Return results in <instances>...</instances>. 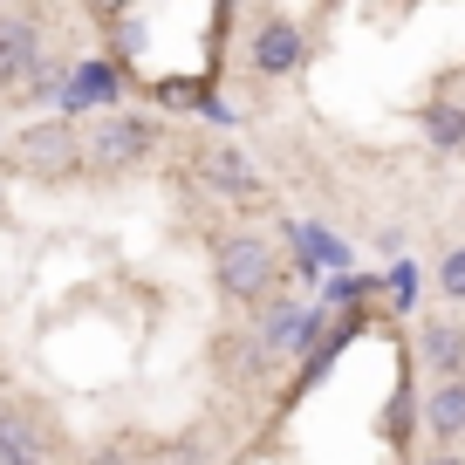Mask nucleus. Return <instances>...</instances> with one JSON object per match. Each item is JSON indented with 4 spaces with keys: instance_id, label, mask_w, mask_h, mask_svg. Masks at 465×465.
Returning a JSON list of instances; mask_svg holds the SVG:
<instances>
[{
    "instance_id": "1",
    "label": "nucleus",
    "mask_w": 465,
    "mask_h": 465,
    "mask_svg": "<svg viewBox=\"0 0 465 465\" xmlns=\"http://www.w3.org/2000/svg\"><path fill=\"white\" fill-rule=\"evenodd\" d=\"M213 281L226 302L240 308H261V302H281V253L267 232H226L213 247Z\"/></svg>"
},
{
    "instance_id": "2",
    "label": "nucleus",
    "mask_w": 465,
    "mask_h": 465,
    "mask_svg": "<svg viewBox=\"0 0 465 465\" xmlns=\"http://www.w3.org/2000/svg\"><path fill=\"white\" fill-rule=\"evenodd\" d=\"M151 151H158V124L151 116H96L83 137V164H96V172H131V164H144Z\"/></svg>"
},
{
    "instance_id": "3",
    "label": "nucleus",
    "mask_w": 465,
    "mask_h": 465,
    "mask_svg": "<svg viewBox=\"0 0 465 465\" xmlns=\"http://www.w3.org/2000/svg\"><path fill=\"white\" fill-rule=\"evenodd\" d=\"M42 83H48L42 28L21 15H0V89H42Z\"/></svg>"
},
{
    "instance_id": "4",
    "label": "nucleus",
    "mask_w": 465,
    "mask_h": 465,
    "mask_svg": "<svg viewBox=\"0 0 465 465\" xmlns=\"http://www.w3.org/2000/svg\"><path fill=\"white\" fill-rule=\"evenodd\" d=\"M15 158L21 172H69V164H83V137H75V124H28L15 137Z\"/></svg>"
},
{
    "instance_id": "5",
    "label": "nucleus",
    "mask_w": 465,
    "mask_h": 465,
    "mask_svg": "<svg viewBox=\"0 0 465 465\" xmlns=\"http://www.w3.org/2000/svg\"><path fill=\"white\" fill-rule=\"evenodd\" d=\"M55 438L28 404H0V465H48Z\"/></svg>"
},
{
    "instance_id": "6",
    "label": "nucleus",
    "mask_w": 465,
    "mask_h": 465,
    "mask_svg": "<svg viewBox=\"0 0 465 465\" xmlns=\"http://www.w3.org/2000/svg\"><path fill=\"white\" fill-rule=\"evenodd\" d=\"M308 62V35L294 28L288 15H267L261 28H253V69L261 75H294Z\"/></svg>"
},
{
    "instance_id": "7",
    "label": "nucleus",
    "mask_w": 465,
    "mask_h": 465,
    "mask_svg": "<svg viewBox=\"0 0 465 465\" xmlns=\"http://www.w3.org/2000/svg\"><path fill=\"white\" fill-rule=\"evenodd\" d=\"M192 164H199V178H205L213 192H232V199H261V178H253V164L240 158L232 144H205Z\"/></svg>"
},
{
    "instance_id": "8",
    "label": "nucleus",
    "mask_w": 465,
    "mask_h": 465,
    "mask_svg": "<svg viewBox=\"0 0 465 465\" xmlns=\"http://www.w3.org/2000/svg\"><path fill=\"white\" fill-rule=\"evenodd\" d=\"M418 356L431 363V377H465V322L431 315L418 329Z\"/></svg>"
},
{
    "instance_id": "9",
    "label": "nucleus",
    "mask_w": 465,
    "mask_h": 465,
    "mask_svg": "<svg viewBox=\"0 0 465 465\" xmlns=\"http://www.w3.org/2000/svg\"><path fill=\"white\" fill-rule=\"evenodd\" d=\"M424 431H431L438 445H459L465 438V377H438L431 391H424Z\"/></svg>"
},
{
    "instance_id": "10",
    "label": "nucleus",
    "mask_w": 465,
    "mask_h": 465,
    "mask_svg": "<svg viewBox=\"0 0 465 465\" xmlns=\"http://www.w3.org/2000/svg\"><path fill=\"white\" fill-rule=\"evenodd\" d=\"M424 131H431L438 151H459L465 144V110L459 103H431V110H424Z\"/></svg>"
},
{
    "instance_id": "11",
    "label": "nucleus",
    "mask_w": 465,
    "mask_h": 465,
    "mask_svg": "<svg viewBox=\"0 0 465 465\" xmlns=\"http://www.w3.org/2000/svg\"><path fill=\"white\" fill-rule=\"evenodd\" d=\"M438 294H445V302H465V247H451L445 261H438Z\"/></svg>"
},
{
    "instance_id": "12",
    "label": "nucleus",
    "mask_w": 465,
    "mask_h": 465,
    "mask_svg": "<svg viewBox=\"0 0 465 465\" xmlns=\"http://www.w3.org/2000/svg\"><path fill=\"white\" fill-rule=\"evenodd\" d=\"M424 465H465V459H459V451H451V445H438V451H431V459H424Z\"/></svg>"
},
{
    "instance_id": "13",
    "label": "nucleus",
    "mask_w": 465,
    "mask_h": 465,
    "mask_svg": "<svg viewBox=\"0 0 465 465\" xmlns=\"http://www.w3.org/2000/svg\"><path fill=\"white\" fill-rule=\"evenodd\" d=\"M459 110H465V96H459Z\"/></svg>"
}]
</instances>
